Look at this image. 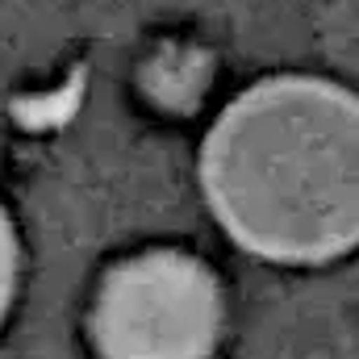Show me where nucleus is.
Returning <instances> with one entry per match:
<instances>
[{"label":"nucleus","mask_w":359,"mask_h":359,"mask_svg":"<svg viewBox=\"0 0 359 359\" xmlns=\"http://www.w3.org/2000/svg\"><path fill=\"white\" fill-rule=\"evenodd\" d=\"M13 292H17V230L0 209V322L13 305Z\"/></svg>","instance_id":"20e7f679"},{"label":"nucleus","mask_w":359,"mask_h":359,"mask_svg":"<svg viewBox=\"0 0 359 359\" xmlns=\"http://www.w3.org/2000/svg\"><path fill=\"white\" fill-rule=\"evenodd\" d=\"M226 301L217 276L188 251H142L104 276L92 339L104 359H209Z\"/></svg>","instance_id":"f03ea898"},{"label":"nucleus","mask_w":359,"mask_h":359,"mask_svg":"<svg viewBox=\"0 0 359 359\" xmlns=\"http://www.w3.org/2000/svg\"><path fill=\"white\" fill-rule=\"evenodd\" d=\"M205 84V63L188 50V55H176V59H155V67H151V88L159 100H172V104H192L196 100V92Z\"/></svg>","instance_id":"7ed1b4c3"},{"label":"nucleus","mask_w":359,"mask_h":359,"mask_svg":"<svg viewBox=\"0 0 359 359\" xmlns=\"http://www.w3.org/2000/svg\"><path fill=\"white\" fill-rule=\"evenodd\" d=\"M222 230L276 264H326L359 234V109L343 84L276 76L247 88L201 147Z\"/></svg>","instance_id":"f257e3e1"}]
</instances>
